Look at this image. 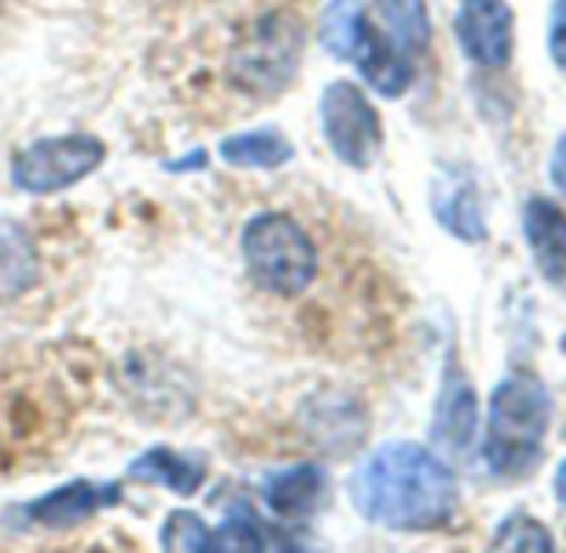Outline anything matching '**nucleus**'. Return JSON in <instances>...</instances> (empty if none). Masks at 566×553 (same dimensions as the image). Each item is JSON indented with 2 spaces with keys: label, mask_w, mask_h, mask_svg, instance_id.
<instances>
[{
  "label": "nucleus",
  "mask_w": 566,
  "mask_h": 553,
  "mask_svg": "<svg viewBox=\"0 0 566 553\" xmlns=\"http://www.w3.org/2000/svg\"><path fill=\"white\" fill-rule=\"evenodd\" d=\"M327 493V470L321 463H294L266 477L263 503L280 520L314 517Z\"/></svg>",
  "instance_id": "nucleus-12"
},
{
  "label": "nucleus",
  "mask_w": 566,
  "mask_h": 553,
  "mask_svg": "<svg viewBox=\"0 0 566 553\" xmlns=\"http://www.w3.org/2000/svg\"><path fill=\"white\" fill-rule=\"evenodd\" d=\"M493 550H533V553H546L553 550V533L533 520L530 513H510L496 533H493Z\"/></svg>",
  "instance_id": "nucleus-21"
},
{
  "label": "nucleus",
  "mask_w": 566,
  "mask_h": 553,
  "mask_svg": "<svg viewBox=\"0 0 566 553\" xmlns=\"http://www.w3.org/2000/svg\"><path fill=\"white\" fill-rule=\"evenodd\" d=\"M120 500V487L117 483H94V480H71L44 497H38L28 513L34 523L48 526V530H74L84 520L97 517L104 507Z\"/></svg>",
  "instance_id": "nucleus-11"
},
{
  "label": "nucleus",
  "mask_w": 566,
  "mask_h": 553,
  "mask_svg": "<svg viewBox=\"0 0 566 553\" xmlns=\"http://www.w3.org/2000/svg\"><path fill=\"white\" fill-rule=\"evenodd\" d=\"M553 420L549 390L530 374H510L490 394L486 414V440L483 457L486 467L503 480L530 477L539 467L543 440Z\"/></svg>",
  "instance_id": "nucleus-2"
},
{
  "label": "nucleus",
  "mask_w": 566,
  "mask_h": 553,
  "mask_svg": "<svg viewBox=\"0 0 566 553\" xmlns=\"http://www.w3.org/2000/svg\"><path fill=\"white\" fill-rule=\"evenodd\" d=\"M549 180L556 184V190L566 197V134L556 140L553 157H549Z\"/></svg>",
  "instance_id": "nucleus-23"
},
{
  "label": "nucleus",
  "mask_w": 566,
  "mask_h": 553,
  "mask_svg": "<svg viewBox=\"0 0 566 553\" xmlns=\"http://www.w3.org/2000/svg\"><path fill=\"white\" fill-rule=\"evenodd\" d=\"M240 253L250 281L270 294L294 301L311 291L321 273V250L307 227L291 213L266 210L240 230Z\"/></svg>",
  "instance_id": "nucleus-3"
},
{
  "label": "nucleus",
  "mask_w": 566,
  "mask_h": 553,
  "mask_svg": "<svg viewBox=\"0 0 566 553\" xmlns=\"http://www.w3.org/2000/svg\"><path fill=\"white\" fill-rule=\"evenodd\" d=\"M430 204H433V217L440 220V227L450 230L453 237L467 243L486 240L480 194H476V184L463 170H443L433 184Z\"/></svg>",
  "instance_id": "nucleus-13"
},
{
  "label": "nucleus",
  "mask_w": 566,
  "mask_h": 553,
  "mask_svg": "<svg viewBox=\"0 0 566 553\" xmlns=\"http://www.w3.org/2000/svg\"><path fill=\"white\" fill-rule=\"evenodd\" d=\"M294 144L273 127L243 131L227 140H220L217 157L230 167H250V170H276L294 160Z\"/></svg>",
  "instance_id": "nucleus-16"
},
{
  "label": "nucleus",
  "mask_w": 566,
  "mask_h": 553,
  "mask_svg": "<svg viewBox=\"0 0 566 553\" xmlns=\"http://www.w3.org/2000/svg\"><path fill=\"white\" fill-rule=\"evenodd\" d=\"M347 61H354L360 77L384 97H400L413 84L410 54L387 31H380L374 21H367V14L357 24Z\"/></svg>",
  "instance_id": "nucleus-8"
},
{
  "label": "nucleus",
  "mask_w": 566,
  "mask_h": 553,
  "mask_svg": "<svg viewBox=\"0 0 566 553\" xmlns=\"http://www.w3.org/2000/svg\"><path fill=\"white\" fill-rule=\"evenodd\" d=\"M14 397H4L0 394V447H4V434L14 430Z\"/></svg>",
  "instance_id": "nucleus-24"
},
{
  "label": "nucleus",
  "mask_w": 566,
  "mask_h": 553,
  "mask_svg": "<svg viewBox=\"0 0 566 553\" xmlns=\"http://www.w3.org/2000/svg\"><path fill=\"white\" fill-rule=\"evenodd\" d=\"M321 131L334 157L354 170H367L384 144V124L367 94L350 81H334L321 97Z\"/></svg>",
  "instance_id": "nucleus-6"
},
{
  "label": "nucleus",
  "mask_w": 566,
  "mask_h": 553,
  "mask_svg": "<svg viewBox=\"0 0 566 553\" xmlns=\"http://www.w3.org/2000/svg\"><path fill=\"white\" fill-rule=\"evenodd\" d=\"M546 44H549V58L556 61V67L566 71V0H553Z\"/></svg>",
  "instance_id": "nucleus-22"
},
{
  "label": "nucleus",
  "mask_w": 566,
  "mask_h": 553,
  "mask_svg": "<svg viewBox=\"0 0 566 553\" xmlns=\"http://www.w3.org/2000/svg\"><path fill=\"white\" fill-rule=\"evenodd\" d=\"M287 536H280L273 530H266L256 517L250 513H227V520L213 530L210 536V550H223V553H256V550H294L287 543H280Z\"/></svg>",
  "instance_id": "nucleus-17"
},
{
  "label": "nucleus",
  "mask_w": 566,
  "mask_h": 553,
  "mask_svg": "<svg viewBox=\"0 0 566 553\" xmlns=\"http://www.w3.org/2000/svg\"><path fill=\"white\" fill-rule=\"evenodd\" d=\"M360 18H364L360 0H331L327 11H324V18H321V44H324L334 58L347 61Z\"/></svg>",
  "instance_id": "nucleus-19"
},
{
  "label": "nucleus",
  "mask_w": 566,
  "mask_h": 553,
  "mask_svg": "<svg viewBox=\"0 0 566 553\" xmlns=\"http://www.w3.org/2000/svg\"><path fill=\"white\" fill-rule=\"evenodd\" d=\"M553 493H556V500L566 507V460L556 467V473H553Z\"/></svg>",
  "instance_id": "nucleus-25"
},
{
  "label": "nucleus",
  "mask_w": 566,
  "mask_h": 553,
  "mask_svg": "<svg viewBox=\"0 0 566 553\" xmlns=\"http://www.w3.org/2000/svg\"><path fill=\"white\" fill-rule=\"evenodd\" d=\"M127 477L140 483H164L177 497H193L207 480V463L184 457L170 447H150L127 467Z\"/></svg>",
  "instance_id": "nucleus-15"
},
{
  "label": "nucleus",
  "mask_w": 566,
  "mask_h": 553,
  "mask_svg": "<svg viewBox=\"0 0 566 553\" xmlns=\"http://www.w3.org/2000/svg\"><path fill=\"white\" fill-rule=\"evenodd\" d=\"M213 530L190 510H170V517L160 526V546L174 553H203L210 550Z\"/></svg>",
  "instance_id": "nucleus-20"
},
{
  "label": "nucleus",
  "mask_w": 566,
  "mask_h": 553,
  "mask_svg": "<svg viewBox=\"0 0 566 553\" xmlns=\"http://www.w3.org/2000/svg\"><path fill=\"white\" fill-rule=\"evenodd\" d=\"M357 513L377 526L427 533L453 520L460 490L453 470L413 440L380 444L350 477Z\"/></svg>",
  "instance_id": "nucleus-1"
},
{
  "label": "nucleus",
  "mask_w": 566,
  "mask_h": 553,
  "mask_svg": "<svg viewBox=\"0 0 566 553\" xmlns=\"http://www.w3.org/2000/svg\"><path fill=\"white\" fill-rule=\"evenodd\" d=\"M433 444L447 453H467L476 437V394L463 374V367L450 357L433 410Z\"/></svg>",
  "instance_id": "nucleus-9"
},
{
  "label": "nucleus",
  "mask_w": 566,
  "mask_h": 553,
  "mask_svg": "<svg viewBox=\"0 0 566 553\" xmlns=\"http://www.w3.org/2000/svg\"><path fill=\"white\" fill-rule=\"evenodd\" d=\"M377 8L384 14L387 34L407 54H420L430 44V18L423 0H377Z\"/></svg>",
  "instance_id": "nucleus-18"
},
{
  "label": "nucleus",
  "mask_w": 566,
  "mask_h": 553,
  "mask_svg": "<svg viewBox=\"0 0 566 553\" xmlns=\"http://www.w3.org/2000/svg\"><path fill=\"white\" fill-rule=\"evenodd\" d=\"M304 58V24L291 14L253 21L227 58V77L250 97H276L291 87Z\"/></svg>",
  "instance_id": "nucleus-4"
},
{
  "label": "nucleus",
  "mask_w": 566,
  "mask_h": 553,
  "mask_svg": "<svg viewBox=\"0 0 566 553\" xmlns=\"http://www.w3.org/2000/svg\"><path fill=\"white\" fill-rule=\"evenodd\" d=\"M523 237L543 281L566 298V213L543 197H533L523 210Z\"/></svg>",
  "instance_id": "nucleus-10"
},
{
  "label": "nucleus",
  "mask_w": 566,
  "mask_h": 553,
  "mask_svg": "<svg viewBox=\"0 0 566 553\" xmlns=\"http://www.w3.org/2000/svg\"><path fill=\"white\" fill-rule=\"evenodd\" d=\"M107 160V144L94 134H64V137H44L28 144L14 164L11 180L24 194H61L84 177H91Z\"/></svg>",
  "instance_id": "nucleus-5"
},
{
  "label": "nucleus",
  "mask_w": 566,
  "mask_h": 553,
  "mask_svg": "<svg viewBox=\"0 0 566 553\" xmlns=\"http://www.w3.org/2000/svg\"><path fill=\"white\" fill-rule=\"evenodd\" d=\"M460 51L480 67H506L513 58V11L506 0H460L453 21Z\"/></svg>",
  "instance_id": "nucleus-7"
},
{
  "label": "nucleus",
  "mask_w": 566,
  "mask_h": 553,
  "mask_svg": "<svg viewBox=\"0 0 566 553\" xmlns=\"http://www.w3.org/2000/svg\"><path fill=\"white\" fill-rule=\"evenodd\" d=\"M38 247L24 223L0 220V304L24 298L38 281Z\"/></svg>",
  "instance_id": "nucleus-14"
}]
</instances>
